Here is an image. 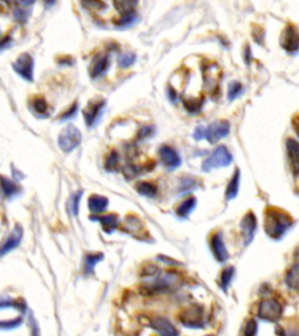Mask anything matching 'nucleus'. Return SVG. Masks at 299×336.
Masks as SVG:
<instances>
[{
  "label": "nucleus",
  "mask_w": 299,
  "mask_h": 336,
  "mask_svg": "<svg viewBox=\"0 0 299 336\" xmlns=\"http://www.w3.org/2000/svg\"><path fill=\"white\" fill-rule=\"evenodd\" d=\"M292 219L290 216L280 209L270 208L265 211L264 229L265 233L273 238H281L289 228L292 226Z\"/></svg>",
  "instance_id": "nucleus-1"
},
{
  "label": "nucleus",
  "mask_w": 299,
  "mask_h": 336,
  "mask_svg": "<svg viewBox=\"0 0 299 336\" xmlns=\"http://www.w3.org/2000/svg\"><path fill=\"white\" fill-rule=\"evenodd\" d=\"M146 280L145 290L151 292H165L170 291L177 287L180 284V277L175 272H166V273H160L158 272L153 277H151Z\"/></svg>",
  "instance_id": "nucleus-2"
},
{
  "label": "nucleus",
  "mask_w": 299,
  "mask_h": 336,
  "mask_svg": "<svg viewBox=\"0 0 299 336\" xmlns=\"http://www.w3.org/2000/svg\"><path fill=\"white\" fill-rule=\"evenodd\" d=\"M233 161L232 154L225 146H219L215 149L212 154L207 158L202 163V170L205 172H210L218 168L229 166Z\"/></svg>",
  "instance_id": "nucleus-3"
},
{
  "label": "nucleus",
  "mask_w": 299,
  "mask_h": 336,
  "mask_svg": "<svg viewBox=\"0 0 299 336\" xmlns=\"http://www.w3.org/2000/svg\"><path fill=\"white\" fill-rule=\"evenodd\" d=\"M81 132L73 125L67 126L59 134L58 144L63 152H71L81 144Z\"/></svg>",
  "instance_id": "nucleus-4"
},
{
  "label": "nucleus",
  "mask_w": 299,
  "mask_h": 336,
  "mask_svg": "<svg viewBox=\"0 0 299 336\" xmlns=\"http://www.w3.org/2000/svg\"><path fill=\"white\" fill-rule=\"evenodd\" d=\"M283 313V308L277 300L264 299L258 306V318L269 322L280 320Z\"/></svg>",
  "instance_id": "nucleus-5"
},
{
  "label": "nucleus",
  "mask_w": 299,
  "mask_h": 336,
  "mask_svg": "<svg viewBox=\"0 0 299 336\" xmlns=\"http://www.w3.org/2000/svg\"><path fill=\"white\" fill-rule=\"evenodd\" d=\"M13 69L19 76L25 78L26 81L32 82L34 77V60L29 53H23L15 60L13 63Z\"/></svg>",
  "instance_id": "nucleus-6"
},
{
  "label": "nucleus",
  "mask_w": 299,
  "mask_h": 336,
  "mask_svg": "<svg viewBox=\"0 0 299 336\" xmlns=\"http://www.w3.org/2000/svg\"><path fill=\"white\" fill-rule=\"evenodd\" d=\"M180 322L187 328H201L203 326V311L199 306H191L180 314Z\"/></svg>",
  "instance_id": "nucleus-7"
},
{
  "label": "nucleus",
  "mask_w": 299,
  "mask_h": 336,
  "mask_svg": "<svg viewBox=\"0 0 299 336\" xmlns=\"http://www.w3.org/2000/svg\"><path fill=\"white\" fill-rule=\"evenodd\" d=\"M230 125L226 121H218L210 124L208 127H206L205 138L208 140L210 144L218 143L219 140L227 137L229 134Z\"/></svg>",
  "instance_id": "nucleus-8"
},
{
  "label": "nucleus",
  "mask_w": 299,
  "mask_h": 336,
  "mask_svg": "<svg viewBox=\"0 0 299 336\" xmlns=\"http://www.w3.org/2000/svg\"><path fill=\"white\" fill-rule=\"evenodd\" d=\"M281 45L289 53H293L299 49V32L294 26H288L283 32Z\"/></svg>",
  "instance_id": "nucleus-9"
},
{
  "label": "nucleus",
  "mask_w": 299,
  "mask_h": 336,
  "mask_svg": "<svg viewBox=\"0 0 299 336\" xmlns=\"http://www.w3.org/2000/svg\"><path fill=\"white\" fill-rule=\"evenodd\" d=\"M105 105V102L103 99L99 101H93L88 104L87 107L83 110V117L88 126H93L95 123L98 121V118L101 117L103 107Z\"/></svg>",
  "instance_id": "nucleus-10"
},
{
  "label": "nucleus",
  "mask_w": 299,
  "mask_h": 336,
  "mask_svg": "<svg viewBox=\"0 0 299 336\" xmlns=\"http://www.w3.org/2000/svg\"><path fill=\"white\" fill-rule=\"evenodd\" d=\"M109 66H110L109 55H105V54L96 55L90 63L89 74L93 78L101 77V76L104 75L107 71V69H109Z\"/></svg>",
  "instance_id": "nucleus-11"
},
{
  "label": "nucleus",
  "mask_w": 299,
  "mask_h": 336,
  "mask_svg": "<svg viewBox=\"0 0 299 336\" xmlns=\"http://www.w3.org/2000/svg\"><path fill=\"white\" fill-rule=\"evenodd\" d=\"M159 155H160V160L166 168L169 170H175L181 165L180 155L178 152L173 150L170 146H162L160 151H159Z\"/></svg>",
  "instance_id": "nucleus-12"
},
{
  "label": "nucleus",
  "mask_w": 299,
  "mask_h": 336,
  "mask_svg": "<svg viewBox=\"0 0 299 336\" xmlns=\"http://www.w3.org/2000/svg\"><path fill=\"white\" fill-rule=\"evenodd\" d=\"M257 228V219L256 216L253 213H248L241 221V229L243 233V237H244V245H249L251 241L254 239L255 231Z\"/></svg>",
  "instance_id": "nucleus-13"
},
{
  "label": "nucleus",
  "mask_w": 299,
  "mask_h": 336,
  "mask_svg": "<svg viewBox=\"0 0 299 336\" xmlns=\"http://www.w3.org/2000/svg\"><path fill=\"white\" fill-rule=\"evenodd\" d=\"M210 249H212L214 257L219 263H225L228 259L229 256L228 252H227L225 243H223L221 234H215L212 236V238H210Z\"/></svg>",
  "instance_id": "nucleus-14"
},
{
  "label": "nucleus",
  "mask_w": 299,
  "mask_h": 336,
  "mask_svg": "<svg viewBox=\"0 0 299 336\" xmlns=\"http://www.w3.org/2000/svg\"><path fill=\"white\" fill-rule=\"evenodd\" d=\"M22 238V228L20 226H15L14 229L12 230V233L10 234V237L6 239L5 243L3 244L2 247H0V255H6L11 252L12 250H14L17 247L20 242H21Z\"/></svg>",
  "instance_id": "nucleus-15"
},
{
  "label": "nucleus",
  "mask_w": 299,
  "mask_h": 336,
  "mask_svg": "<svg viewBox=\"0 0 299 336\" xmlns=\"http://www.w3.org/2000/svg\"><path fill=\"white\" fill-rule=\"evenodd\" d=\"M286 151H288L289 161L291 163L294 174H299V144L293 139H288L286 142Z\"/></svg>",
  "instance_id": "nucleus-16"
},
{
  "label": "nucleus",
  "mask_w": 299,
  "mask_h": 336,
  "mask_svg": "<svg viewBox=\"0 0 299 336\" xmlns=\"http://www.w3.org/2000/svg\"><path fill=\"white\" fill-rule=\"evenodd\" d=\"M151 327L153 328L155 331H158L161 335H177L178 330L175 329L174 326L171 323L169 320L157 317L151 321Z\"/></svg>",
  "instance_id": "nucleus-17"
},
{
  "label": "nucleus",
  "mask_w": 299,
  "mask_h": 336,
  "mask_svg": "<svg viewBox=\"0 0 299 336\" xmlns=\"http://www.w3.org/2000/svg\"><path fill=\"white\" fill-rule=\"evenodd\" d=\"M107 205H109V201H107V199L104 198V196L91 195L89 200H88V206H89V209L95 214L103 213V211H104L107 208Z\"/></svg>",
  "instance_id": "nucleus-18"
},
{
  "label": "nucleus",
  "mask_w": 299,
  "mask_h": 336,
  "mask_svg": "<svg viewBox=\"0 0 299 336\" xmlns=\"http://www.w3.org/2000/svg\"><path fill=\"white\" fill-rule=\"evenodd\" d=\"M94 219L101 222L103 229H104L106 233H111V231H114L115 229H116V227L118 226V217H117V215H115V214L98 216V217H94Z\"/></svg>",
  "instance_id": "nucleus-19"
},
{
  "label": "nucleus",
  "mask_w": 299,
  "mask_h": 336,
  "mask_svg": "<svg viewBox=\"0 0 299 336\" xmlns=\"http://www.w3.org/2000/svg\"><path fill=\"white\" fill-rule=\"evenodd\" d=\"M113 2L121 14L134 13V9L138 4V0H113Z\"/></svg>",
  "instance_id": "nucleus-20"
},
{
  "label": "nucleus",
  "mask_w": 299,
  "mask_h": 336,
  "mask_svg": "<svg viewBox=\"0 0 299 336\" xmlns=\"http://www.w3.org/2000/svg\"><path fill=\"white\" fill-rule=\"evenodd\" d=\"M238 188H240V171L236 170L233 175V179L230 180L226 190V198L227 200H233L238 194Z\"/></svg>",
  "instance_id": "nucleus-21"
},
{
  "label": "nucleus",
  "mask_w": 299,
  "mask_h": 336,
  "mask_svg": "<svg viewBox=\"0 0 299 336\" xmlns=\"http://www.w3.org/2000/svg\"><path fill=\"white\" fill-rule=\"evenodd\" d=\"M195 206H197V199L195 198L186 199L185 201H182L177 208V215L179 217L185 218L195 209Z\"/></svg>",
  "instance_id": "nucleus-22"
},
{
  "label": "nucleus",
  "mask_w": 299,
  "mask_h": 336,
  "mask_svg": "<svg viewBox=\"0 0 299 336\" xmlns=\"http://www.w3.org/2000/svg\"><path fill=\"white\" fill-rule=\"evenodd\" d=\"M0 187H2L3 193L6 198H12V196L17 195L19 193L18 185H15L12 180L5 177H0Z\"/></svg>",
  "instance_id": "nucleus-23"
},
{
  "label": "nucleus",
  "mask_w": 299,
  "mask_h": 336,
  "mask_svg": "<svg viewBox=\"0 0 299 336\" xmlns=\"http://www.w3.org/2000/svg\"><path fill=\"white\" fill-rule=\"evenodd\" d=\"M285 283L290 289L299 290V263L294 264L289 270L285 277Z\"/></svg>",
  "instance_id": "nucleus-24"
},
{
  "label": "nucleus",
  "mask_w": 299,
  "mask_h": 336,
  "mask_svg": "<svg viewBox=\"0 0 299 336\" xmlns=\"http://www.w3.org/2000/svg\"><path fill=\"white\" fill-rule=\"evenodd\" d=\"M83 9L87 11H103L106 9V4L103 0H79Z\"/></svg>",
  "instance_id": "nucleus-25"
},
{
  "label": "nucleus",
  "mask_w": 299,
  "mask_h": 336,
  "mask_svg": "<svg viewBox=\"0 0 299 336\" xmlns=\"http://www.w3.org/2000/svg\"><path fill=\"white\" fill-rule=\"evenodd\" d=\"M135 189L141 195L143 196H147V198H153V196L157 194V188H155L154 185L150 182H139Z\"/></svg>",
  "instance_id": "nucleus-26"
},
{
  "label": "nucleus",
  "mask_w": 299,
  "mask_h": 336,
  "mask_svg": "<svg viewBox=\"0 0 299 336\" xmlns=\"http://www.w3.org/2000/svg\"><path fill=\"white\" fill-rule=\"evenodd\" d=\"M103 258L102 254L98 255H87L85 259V272L87 274L93 273L95 265Z\"/></svg>",
  "instance_id": "nucleus-27"
},
{
  "label": "nucleus",
  "mask_w": 299,
  "mask_h": 336,
  "mask_svg": "<svg viewBox=\"0 0 299 336\" xmlns=\"http://www.w3.org/2000/svg\"><path fill=\"white\" fill-rule=\"evenodd\" d=\"M32 107H33L34 112H37L39 115H46L47 111H48V104H47L46 99L43 97H34L33 101H32Z\"/></svg>",
  "instance_id": "nucleus-28"
},
{
  "label": "nucleus",
  "mask_w": 299,
  "mask_h": 336,
  "mask_svg": "<svg viewBox=\"0 0 299 336\" xmlns=\"http://www.w3.org/2000/svg\"><path fill=\"white\" fill-rule=\"evenodd\" d=\"M234 267H227L222 271V273L220 275V285L222 287L223 291H227L228 289V286L230 285V283H232V279H233V275H234Z\"/></svg>",
  "instance_id": "nucleus-29"
},
{
  "label": "nucleus",
  "mask_w": 299,
  "mask_h": 336,
  "mask_svg": "<svg viewBox=\"0 0 299 336\" xmlns=\"http://www.w3.org/2000/svg\"><path fill=\"white\" fill-rule=\"evenodd\" d=\"M135 61V55L131 51H127V53L122 54L118 58V65L121 68H129L134 63Z\"/></svg>",
  "instance_id": "nucleus-30"
},
{
  "label": "nucleus",
  "mask_w": 299,
  "mask_h": 336,
  "mask_svg": "<svg viewBox=\"0 0 299 336\" xmlns=\"http://www.w3.org/2000/svg\"><path fill=\"white\" fill-rule=\"evenodd\" d=\"M135 17L134 13H130V14H122L121 18L117 19L116 21H115V25L118 26V27H127V26H131L132 23L135 21Z\"/></svg>",
  "instance_id": "nucleus-31"
},
{
  "label": "nucleus",
  "mask_w": 299,
  "mask_h": 336,
  "mask_svg": "<svg viewBox=\"0 0 299 336\" xmlns=\"http://www.w3.org/2000/svg\"><path fill=\"white\" fill-rule=\"evenodd\" d=\"M241 91H242L241 83H238L236 81L232 82V83L229 84V87H228V99H230V101H233V99L236 98L237 96L241 94Z\"/></svg>",
  "instance_id": "nucleus-32"
},
{
  "label": "nucleus",
  "mask_w": 299,
  "mask_h": 336,
  "mask_svg": "<svg viewBox=\"0 0 299 336\" xmlns=\"http://www.w3.org/2000/svg\"><path fill=\"white\" fill-rule=\"evenodd\" d=\"M118 161H119L118 154L116 153V152H113V153L109 155V158H107V160H106V163H105L106 170L114 171L115 168L118 166Z\"/></svg>",
  "instance_id": "nucleus-33"
},
{
  "label": "nucleus",
  "mask_w": 299,
  "mask_h": 336,
  "mask_svg": "<svg viewBox=\"0 0 299 336\" xmlns=\"http://www.w3.org/2000/svg\"><path fill=\"white\" fill-rule=\"evenodd\" d=\"M81 195H82V191H79V193L75 194L73 198H71L70 209H71V213H73V215H75V216L78 214V203H79V200H81Z\"/></svg>",
  "instance_id": "nucleus-34"
},
{
  "label": "nucleus",
  "mask_w": 299,
  "mask_h": 336,
  "mask_svg": "<svg viewBox=\"0 0 299 336\" xmlns=\"http://www.w3.org/2000/svg\"><path fill=\"white\" fill-rule=\"evenodd\" d=\"M76 110H77V104L76 103L71 104L69 109L63 112V114L59 117V119H61V121H65V119H69L71 117H74V116L76 115Z\"/></svg>",
  "instance_id": "nucleus-35"
},
{
  "label": "nucleus",
  "mask_w": 299,
  "mask_h": 336,
  "mask_svg": "<svg viewBox=\"0 0 299 336\" xmlns=\"http://www.w3.org/2000/svg\"><path fill=\"white\" fill-rule=\"evenodd\" d=\"M257 333V322L255 320H250V321L247 323L244 334L248 336H253Z\"/></svg>",
  "instance_id": "nucleus-36"
},
{
  "label": "nucleus",
  "mask_w": 299,
  "mask_h": 336,
  "mask_svg": "<svg viewBox=\"0 0 299 336\" xmlns=\"http://www.w3.org/2000/svg\"><path fill=\"white\" fill-rule=\"evenodd\" d=\"M20 323H21V319H15L12 320V321H0V328H15L19 327Z\"/></svg>",
  "instance_id": "nucleus-37"
},
{
  "label": "nucleus",
  "mask_w": 299,
  "mask_h": 336,
  "mask_svg": "<svg viewBox=\"0 0 299 336\" xmlns=\"http://www.w3.org/2000/svg\"><path fill=\"white\" fill-rule=\"evenodd\" d=\"M14 18L18 20L20 22H25L27 20V13L21 9H18L14 12Z\"/></svg>",
  "instance_id": "nucleus-38"
},
{
  "label": "nucleus",
  "mask_w": 299,
  "mask_h": 336,
  "mask_svg": "<svg viewBox=\"0 0 299 336\" xmlns=\"http://www.w3.org/2000/svg\"><path fill=\"white\" fill-rule=\"evenodd\" d=\"M19 302L12 301L11 299H0V308L4 307H19Z\"/></svg>",
  "instance_id": "nucleus-39"
},
{
  "label": "nucleus",
  "mask_w": 299,
  "mask_h": 336,
  "mask_svg": "<svg viewBox=\"0 0 299 336\" xmlns=\"http://www.w3.org/2000/svg\"><path fill=\"white\" fill-rule=\"evenodd\" d=\"M205 133H206V127L199 126L194 131V138L197 140H202L205 138Z\"/></svg>",
  "instance_id": "nucleus-40"
},
{
  "label": "nucleus",
  "mask_w": 299,
  "mask_h": 336,
  "mask_svg": "<svg viewBox=\"0 0 299 336\" xmlns=\"http://www.w3.org/2000/svg\"><path fill=\"white\" fill-rule=\"evenodd\" d=\"M152 129H151V127H144V129H142L141 132H139V137H141L142 139L143 138H146L147 135L152 133V131H151Z\"/></svg>",
  "instance_id": "nucleus-41"
},
{
  "label": "nucleus",
  "mask_w": 299,
  "mask_h": 336,
  "mask_svg": "<svg viewBox=\"0 0 299 336\" xmlns=\"http://www.w3.org/2000/svg\"><path fill=\"white\" fill-rule=\"evenodd\" d=\"M293 127H294V130H296L298 137H299V118L294 119L293 121Z\"/></svg>",
  "instance_id": "nucleus-42"
},
{
  "label": "nucleus",
  "mask_w": 299,
  "mask_h": 336,
  "mask_svg": "<svg viewBox=\"0 0 299 336\" xmlns=\"http://www.w3.org/2000/svg\"><path fill=\"white\" fill-rule=\"evenodd\" d=\"M19 2L23 4V5H32V4H34L37 0H19Z\"/></svg>",
  "instance_id": "nucleus-43"
},
{
  "label": "nucleus",
  "mask_w": 299,
  "mask_h": 336,
  "mask_svg": "<svg viewBox=\"0 0 299 336\" xmlns=\"http://www.w3.org/2000/svg\"><path fill=\"white\" fill-rule=\"evenodd\" d=\"M170 97H171V101H173V102H175V98H177V95H175V93H174V90L172 91V90H171L170 91Z\"/></svg>",
  "instance_id": "nucleus-44"
},
{
  "label": "nucleus",
  "mask_w": 299,
  "mask_h": 336,
  "mask_svg": "<svg viewBox=\"0 0 299 336\" xmlns=\"http://www.w3.org/2000/svg\"><path fill=\"white\" fill-rule=\"evenodd\" d=\"M45 2L47 4H53V3H55V0H45Z\"/></svg>",
  "instance_id": "nucleus-45"
},
{
  "label": "nucleus",
  "mask_w": 299,
  "mask_h": 336,
  "mask_svg": "<svg viewBox=\"0 0 299 336\" xmlns=\"http://www.w3.org/2000/svg\"><path fill=\"white\" fill-rule=\"evenodd\" d=\"M2 2H5V3H11V0H2Z\"/></svg>",
  "instance_id": "nucleus-46"
}]
</instances>
